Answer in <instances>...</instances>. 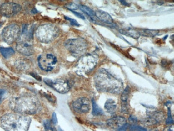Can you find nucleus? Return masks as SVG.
Instances as JSON below:
<instances>
[{
	"label": "nucleus",
	"mask_w": 174,
	"mask_h": 131,
	"mask_svg": "<svg viewBox=\"0 0 174 131\" xmlns=\"http://www.w3.org/2000/svg\"><path fill=\"white\" fill-rule=\"evenodd\" d=\"M52 123L54 125L57 124V117H56V113H53L52 116Z\"/></svg>",
	"instance_id": "31"
},
{
	"label": "nucleus",
	"mask_w": 174,
	"mask_h": 131,
	"mask_svg": "<svg viewBox=\"0 0 174 131\" xmlns=\"http://www.w3.org/2000/svg\"><path fill=\"white\" fill-rule=\"evenodd\" d=\"M128 126H129V124L126 123L125 125H124L123 126L119 128V131H127Z\"/></svg>",
	"instance_id": "32"
},
{
	"label": "nucleus",
	"mask_w": 174,
	"mask_h": 131,
	"mask_svg": "<svg viewBox=\"0 0 174 131\" xmlns=\"http://www.w3.org/2000/svg\"><path fill=\"white\" fill-rule=\"evenodd\" d=\"M140 35L146 37H154L159 34V31L150 29H139L138 31Z\"/></svg>",
	"instance_id": "18"
},
{
	"label": "nucleus",
	"mask_w": 174,
	"mask_h": 131,
	"mask_svg": "<svg viewBox=\"0 0 174 131\" xmlns=\"http://www.w3.org/2000/svg\"><path fill=\"white\" fill-rule=\"evenodd\" d=\"M165 119V114L162 111H155L151 113L145 120V124L147 125H152L160 124Z\"/></svg>",
	"instance_id": "13"
},
{
	"label": "nucleus",
	"mask_w": 174,
	"mask_h": 131,
	"mask_svg": "<svg viewBox=\"0 0 174 131\" xmlns=\"http://www.w3.org/2000/svg\"><path fill=\"white\" fill-rule=\"evenodd\" d=\"M173 123H174V121L172 119L171 110L169 108L168 111V118H167V120H166V124L167 125H171V124H173Z\"/></svg>",
	"instance_id": "28"
},
{
	"label": "nucleus",
	"mask_w": 174,
	"mask_h": 131,
	"mask_svg": "<svg viewBox=\"0 0 174 131\" xmlns=\"http://www.w3.org/2000/svg\"><path fill=\"white\" fill-rule=\"evenodd\" d=\"M163 131H174V127L173 126H169L168 128H165Z\"/></svg>",
	"instance_id": "33"
},
{
	"label": "nucleus",
	"mask_w": 174,
	"mask_h": 131,
	"mask_svg": "<svg viewBox=\"0 0 174 131\" xmlns=\"http://www.w3.org/2000/svg\"><path fill=\"white\" fill-rule=\"evenodd\" d=\"M37 62L42 70L49 71L54 69L57 60L54 55L47 53L40 55L37 58Z\"/></svg>",
	"instance_id": "9"
},
{
	"label": "nucleus",
	"mask_w": 174,
	"mask_h": 131,
	"mask_svg": "<svg viewBox=\"0 0 174 131\" xmlns=\"http://www.w3.org/2000/svg\"><path fill=\"white\" fill-rule=\"evenodd\" d=\"M96 16L97 17V18L99 19L100 21L109 24H112L113 23V19L112 17H111V15L106 12L102 11V10H97L95 12Z\"/></svg>",
	"instance_id": "15"
},
{
	"label": "nucleus",
	"mask_w": 174,
	"mask_h": 131,
	"mask_svg": "<svg viewBox=\"0 0 174 131\" xmlns=\"http://www.w3.org/2000/svg\"><path fill=\"white\" fill-rule=\"evenodd\" d=\"M44 82L56 92L61 94H66L69 92L70 89V84L67 81L58 79L52 80L51 79H44Z\"/></svg>",
	"instance_id": "10"
},
{
	"label": "nucleus",
	"mask_w": 174,
	"mask_h": 131,
	"mask_svg": "<svg viewBox=\"0 0 174 131\" xmlns=\"http://www.w3.org/2000/svg\"><path fill=\"white\" fill-rule=\"evenodd\" d=\"M4 93V90H2V89H0V102L1 101V99H2Z\"/></svg>",
	"instance_id": "35"
},
{
	"label": "nucleus",
	"mask_w": 174,
	"mask_h": 131,
	"mask_svg": "<svg viewBox=\"0 0 174 131\" xmlns=\"http://www.w3.org/2000/svg\"><path fill=\"white\" fill-rule=\"evenodd\" d=\"M105 109L111 114L115 113L117 109V105L115 102L112 99H108L105 103Z\"/></svg>",
	"instance_id": "17"
},
{
	"label": "nucleus",
	"mask_w": 174,
	"mask_h": 131,
	"mask_svg": "<svg viewBox=\"0 0 174 131\" xmlns=\"http://www.w3.org/2000/svg\"><path fill=\"white\" fill-rule=\"evenodd\" d=\"M66 7L67 8V9L70 10L71 11H73L74 10L78 9L79 7L77 4L73 3V2H71L70 3L67 4V5L66 6Z\"/></svg>",
	"instance_id": "27"
},
{
	"label": "nucleus",
	"mask_w": 174,
	"mask_h": 131,
	"mask_svg": "<svg viewBox=\"0 0 174 131\" xmlns=\"http://www.w3.org/2000/svg\"><path fill=\"white\" fill-rule=\"evenodd\" d=\"M72 13H73L74 14H75L76 16L77 17H79V18H80L82 19H85V18L84 16V15H82V14H81V13H78V12H76V11H71Z\"/></svg>",
	"instance_id": "30"
},
{
	"label": "nucleus",
	"mask_w": 174,
	"mask_h": 131,
	"mask_svg": "<svg viewBox=\"0 0 174 131\" xmlns=\"http://www.w3.org/2000/svg\"><path fill=\"white\" fill-rule=\"evenodd\" d=\"M79 7L80 9L82 11H83L84 13H85L86 14L89 16L93 20H94V21L95 20L94 19V17L96 16V14H95V12L93 10L91 9V8H88V7L84 6V5H81Z\"/></svg>",
	"instance_id": "21"
},
{
	"label": "nucleus",
	"mask_w": 174,
	"mask_h": 131,
	"mask_svg": "<svg viewBox=\"0 0 174 131\" xmlns=\"http://www.w3.org/2000/svg\"><path fill=\"white\" fill-rule=\"evenodd\" d=\"M130 131H147L146 128L138 125H132L130 128Z\"/></svg>",
	"instance_id": "26"
},
{
	"label": "nucleus",
	"mask_w": 174,
	"mask_h": 131,
	"mask_svg": "<svg viewBox=\"0 0 174 131\" xmlns=\"http://www.w3.org/2000/svg\"><path fill=\"white\" fill-rule=\"evenodd\" d=\"M16 50L22 55L29 56L34 53V47L32 39L28 36V32L21 34L16 46Z\"/></svg>",
	"instance_id": "7"
},
{
	"label": "nucleus",
	"mask_w": 174,
	"mask_h": 131,
	"mask_svg": "<svg viewBox=\"0 0 174 131\" xmlns=\"http://www.w3.org/2000/svg\"><path fill=\"white\" fill-rule=\"evenodd\" d=\"M9 106L12 110L19 114H33L39 110L40 104L35 96L25 94L12 98Z\"/></svg>",
	"instance_id": "2"
},
{
	"label": "nucleus",
	"mask_w": 174,
	"mask_h": 131,
	"mask_svg": "<svg viewBox=\"0 0 174 131\" xmlns=\"http://www.w3.org/2000/svg\"><path fill=\"white\" fill-rule=\"evenodd\" d=\"M21 29L16 24H12L5 27L2 30V37L4 41L8 44H12L21 36Z\"/></svg>",
	"instance_id": "8"
},
{
	"label": "nucleus",
	"mask_w": 174,
	"mask_h": 131,
	"mask_svg": "<svg viewBox=\"0 0 174 131\" xmlns=\"http://www.w3.org/2000/svg\"><path fill=\"white\" fill-rule=\"evenodd\" d=\"M44 127L46 131H55L49 120H47L44 122Z\"/></svg>",
	"instance_id": "24"
},
{
	"label": "nucleus",
	"mask_w": 174,
	"mask_h": 131,
	"mask_svg": "<svg viewBox=\"0 0 174 131\" xmlns=\"http://www.w3.org/2000/svg\"><path fill=\"white\" fill-rule=\"evenodd\" d=\"M58 28L52 24H44L39 26L36 32V37L41 43H49L57 37Z\"/></svg>",
	"instance_id": "4"
},
{
	"label": "nucleus",
	"mask_w": 174,
	"mask_h": 131,
	"mask_svg": "<svg viewBox=\"0 0 174 131\" xmlns=\"http://www.w3.org/2000/svg\"><path fill=\"white\" fill-rule=\"evenodd\" d=\"M0 53L5 58H9L15 54V51L10 47H1Z\"/></svg>",
	"instance_id": "19"
},
{
	"label": "nucleus",
	"mask_w": 174,
	"mask_h": 131,
	"mask_svg": "<svg viewBox=\"0 0 174 131\" xmlns=\"http://www.w3.org/2000/svg\"><path fill=\"white\" fill-rule=\"evenodd\" d=\"M22 9L18 4L13 2H6L2 4L0 7V13L4 17L9 18L18 13Z\"/></svg>",
	"instance_id": "11"
},
{
	"label": "nucleus",
	"mask_w": 174,
	"mask_h": 131,
	"mask_svg": "<svg viewBox=\"0 0 174 131\" xmlns=\"http://www.w3.org/2000/svg\"><path fill=\"white\" fill-rule=\"evenodd\" d=\"M97 56L94 54H86L79 59L76 66V72L79 75L86 74L96 67Z\"/></svg>",
	"instance_id": "5"
},
{
	"label": "nucleus",
	"mask_w": 174,
	"mask_h": 131,
	"mask_svg": "<svg viewBox=\"0 0 174 131\" xmlns=\"http://www.w3.org/2000/svg\"><path fill=\"white\" fill-rule=\"evenodd\" d=\"M65 18L67 20V21H69L70 22V24L72 25H74V26H79V24L77 22V21H76L74 19L71 18L70 17H67V16H65Z\"/></svg>",
	"instance_id": "29"
},
{
	"label": "nucleus",
	"mask_w": 174,
	"mask_h": 131,
	"mask_svg": "<svg viewBox=\"0 0 174 131\" xmlns=\"http://www.w3.org/2000/svg\"><path fill=\"white\" fill-rule=\"evenodd\" d=\"M121 111L123 113H126V114H128L129 113V109L127 102H122Z\"/></svg>",
	"instance_id": "25"
},
{
	"label": "nucleus",
	"mask_w": 174,
	"mask_h": 131,
	"mask_svg": "<svg viewBox=\"0 0 174 131\" xmlns=\"http://www.w3.org/2000/svg\"><path fill=\"white\" fill-rule=\"evenodd\" d=\"M0 26H1V24H0Z\"/></svg>",
	"instance_id": "37"
},
{
	"label": "nucleus",
	"mask_w": 174,
	"mask_h": 131,
	"mask_svg": "<svg viewBox=\"0 0 174 131\" xmlns=\"http://www.w3.org/2000/svg\"><path fill=\"white\" fill-rule=\"evenodd\" d=\"M74 110L79 113H88L91 109L90 100L86 97H80L72 103Z\"/></svg>",
	"instance_id": "12"
},
{
	"label": "nucleus",
	"mask_w": 174,
	"mask_h": 131,
	"mask_svg": "<svg viewBox=\"0 0 174 131\" xmlns=\"http://www.w3.org/2000/svg\"><path fill=\"white\" fill-rule=\"evenodd\" d=\"M130 94V88L129 86H127L124 89L121 97L122 102H127V100L129 99Z\"/></svg>",
	"instance_id": "22"
},
{
	"label": "nucleus",
	"mask_w": 174,
	"mask_h": 131,
	"mask_svg": "<svg viewBox=\"0 0 174 131\" xmlns=\"http://www.w3.org/2000/svg\"><path fill=\"white\" fill-rule=\"evenodd\" d=\"M119 31L121 34H123L124 35L133 38L135 39H138L141 36L138 31H136V30L131 28L121 29Z\"/></svg>",
	"instance_id": "16"
},
{
	"label": "nucleus",
	"mask_w": 174,
	"mask_h": 131,
	"mask_svg": "<svg viewBox=\"0 0 174 131\" xmlns=\"http://www.w3.org/2000/svg\"><path fill=\"white\" fill-rule=\"evenodd\" d=\"M58 131H62V129H60V128H59V129H58Z\"/></svg>",
	"instance_id": "36"
},
{
	"label": "nucleus",
	"mask_w": 174,
	"mask_h": 131,
	"mask_svg": "<svg viewBox=\"0 0 174 131\" xmlns=\"http://www.w3.org/2000/svg\"><path fill=\"white\" fill-rule=\"evenodd\" d=\"M17 67L21 69H25L28 68V62L26 61L25 60H19L17 62Z\"/></svg>",
	"instance_id": "23"
},
{
	"label": "nucleus",
	"mask_w": 174,
	"mask_h": 131,
	"mask_svg": "<svg viewBox=\"0 0 174 131\" xmlns=\"http://www.w3.org/2000/svg\"><path fill=\"white\" fill-rule=\"evenodd\" d=\"M64 45L75 57L84 55L88 47L86 40L80 38L67 40L65 42Z\"/></svg>",
	"instance_id": "6"
},
{
	"label": "nucleus",
	"mask_w": 174,
	"mask_h": 131,
	"mask_svg": "<svg viewBox=\"0 0 174 131\" xmlns=\"http://www.w3.org/2000/svg\"><path fill=\"white\" fill-rule=\"evenodd\" d=\"M31 119L18 113H8L4 115L0 124L6 131H28Z\"/></svg>",
	"instance_id": "3"
},
{
	"label": "nucleus",
	"mask_w": 174,
	"mask_h": 131,
	"mask_svg": "<svg viewBox=\"0 0 174 131\" xmlns=\"http://www.w3.org/2000/svg\"><path fill=\"white\" fill-rule=\"evenodd\" d=\"M92 104L93 107L92 114H93L94 116H101L104 113L103 111L97 105L95 99L94 98L92 99Z\"/></svg>",
	"instance_id": "20"
},
{
	"label": "nucleus",
	"mask_w": 174,
	"mask_h": 131,
	"mask_svg": "<svg viewBox=\"0 0 174 131\" xmlns=\"http://www.w3.org/2000/svg\"><path fill=\"white\" fill-rule=\"evenodd\" d=\"M96 89L99 92L119 94L123 88V83L120 79L106 71L101 69L94 77Z\"/></svg>",
	"instance_id": "1"
},
{
	"label": "nucleus",
	"mask_w": 174,
	"mask_h": 131,
	"mask_svg": "<svg viewBox=\"0 0 174 131\" xmlns=\"http://www.w3.org/2000/svg\"><path fill=\"white\" fill-rule=\"evenodd\" d=\"M124 6H129V4L127 3V2H126V1H122V0H120L119 1Z\"/></svg>",
	"instance_id": "34"
},
{
	"label": "nucleus",
	"mask_w": 174,
	"mask_h": 131,
	"mask_svg": "<svg viewBox=\"0 0 174 131\" xmlns=\"http://www.w3.org/2000/svg\"><path fill=\"white\" fill-rule=\"evenodd\" d=\"M127 123L126 118L122 116H117L107 120V125L112 129H119Z\"/></svg>",
	"instance_id": "14"
}]
</instances>
